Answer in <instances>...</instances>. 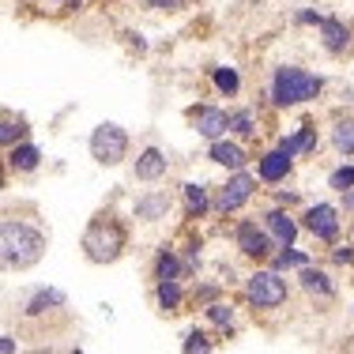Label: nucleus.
<instances>
[{"label":"nucleus","instance_id":"5701e85b","mask_svg":"<svg viewBox=\"0 0 354 354\" xmlns=\"http://www.w3.org/2000/svg\"><path fill=\"white\" fill-rule=\"evenodd\" d=\"M215 87L223 91V95H234V91H238V72L234 68H215Z\"/></svg>","mask_w":354,"mask_h":354},{"label":"nucleus","instance_id":"20e7f679","mask_svg":"<svg viewBox=\"0 0 354 354\" xmlns=\"http://www.w3.org/2000/svg\"><path fill=\"white\" fill-rule=\"evenodd\" d=\"M124 151H129V136H124V129H117V124H98L95 136H91V155L98 158L102 166H117L124 158Z\"/></svg>","mask_w":354,"mask_h":354},{"label":"nucleus","instance_id":"0eeeda50","mask_svg":"<svg viewBox=\"0 0 354 354\" xmlns=\"http://www.w3.org/2000/svg\"><path fill=\"white\" fill-rule=\"evenodd\" d=\"M306 226L317 234L320 241H335V234H339V218H335V207L328 204H317L306 212Z\"/></svg>","mask_w":354,"mask_h":354},{"label":"nucleus","instance_id":"f03ea898","mask_svg":"<svg viewBox=\"0 0 354 354\" xmlns=\"http://www.w3.org/2000/svg\"><path fill=\"white\" fill-rule=\"evenodd\" d=\"M320 87H324V80L306 68H275V80H272V98L279 106H298V102H309V98L320 95Z\"/></svg>","mask_w":354,"mask_h":354},{"label":"nucleus","instance_id":"bb28decb","mask_svg":"<svg viewBox=\"0 0 354 354\" xmlns=\"http://www.w3.org/2000/svg\"><path fill=\"white\" fill-rule=\"evenodd\" d=\"M158 279H177V260L170 257V252L158 257Z\"/></svg>","mask_w":354,"mask_h":354},{"label":"nucleus","instance_id":"f257e3e1","mask_svg":"<svg viewBox=\"0 0 354 354\" xmlns=\"http://www.w3.org/2000/svg\"><path fill=\"white\" fill-rule=\"evenodd\" d=\"M0 249H4L8 268H30V264H38L41 252H46V238H41L38 230H30L27 223L4 218V226H0Z\"/></svg>","mask_w":354,"mask_h":354},{"label":"nucleus","instance_id":"2f4dec72","mask_svg":"<svg viewBox=\"0 0 354 354\" xmlns=\"http://www.w3.org/2000/svg\"><path fill=\"white\" fill-rule=\"evenodd\" d=\"M335 260H339V264H351L354 252H351V249H335Z\"/></svg>","mask_w":354,"mask_h":354},{"label":"nucleus","instance_id":"6ab92c4d","mask_svg":"<svg viewBox=\"0 0 354 354\" xmlns=\"http://www.w3.org/2000/svg\"><path fill=\"white\" fill-rule=\"evenodd\" d=\"M313 143H317V136H313V129H301V132H298V136H290V140H283V143H279V147H283V151H286V155H290V158H294V155H298V151H309V147H313Z\"/></svg>","mask_w":354,"mask_h":354},{"label":"nucleus","instance_id":"aec40b11","mask_svg":"<svg viewBox=\"0 0 354 354\" xmlns=\"http://www.w3.org/2000/svg\"><path fill=\"white\" fill-rule=\"evenodd\" d=\"M185 200H189V212L192 215L207 212V189H204V185H185Z\"/></svg>","mask_w":354,"mask_h":354},{"label":"nucleus","instance_id":"4468645a","mask_svg":"<svg viewBox=\"0 0 354 354\" xmlns=\"http://www.w3.org/2000/svg\"><path fill=\"white\" fill-rule=\"evenodd\" d=\"M212 162L230 166V170H241V166H245V151H241L238 143H223V140H215V147H212Z\"/></svg>","mask_w":354,"mask_h":354},{"label":"nucleus","instance_id":"423d86ee","mask_svg":"<svg viewBox=\"0 0 354 354\" xmlns=\"http://www.w3.org/2000/svg\"><path fill=\"white\" fill-rule=\"evenodd\" d=\"M252 189H257V185H252V177L249 174H238V177H230V181H226V189L218 192V200H215V207L218 212H238L241 204H245V200L252 196Z\"/></svg>","mask_w":354,"mask_h":354},{"label":"nucleus","instance_id":"7c9ffc66","mask_svg":"<svg viewBox=\"0 0 354 354\" xmlns=\"http://www.w3.org/2000/svg\"><path fill=\"white\" fill-rule=\"evenodd\" d=\"M15 132H19V129H15L12 121H4V132H0V140H4V143H12V136H15Z\"/></svg>","mask_w":354,"mask_h":354},{"label":"nucleus","instance_id":"cd10ccee","mask_svg":"<svg viewBox=\"0 0 354 354\" xmlns=\"http://www.w3.org/2000/svg\"><path fill=\"white\" fill-rule=\"evenodd\" d=\"M298 264H306L301 252H279V257H275V268H298Z\"/></svg>","mask_w":354,"mask_h":354},{"label":"nucleus","instance_id":"473e14b6","mask_svg":"<svg viewBox=\"0 0 354 354\" xmlns=\"http://www.w3.org/2000/svg\"><path fill=\"white\" fill-rule=\"evenodd\" d=\"M15 347H12V335H0V354H12Z\"/></svg>","mask_w":354,"mask_h":354},{"label":"nucleus","instance_id":"72a5a7b5","mask_svg":"<svg viewBox=\"0 0 354 354\" xmlns=\"http://www.w3.org/2000/svg\"><path fill=\"white\" fill-rule=\"evenodd\" d=\"M347 207H351V212H354V192H347Z\"/></svg>","mask_w":354,"mask_h":354},{"label":"nucleus","instance_id":"a878e982","mask_svg":"<svg viewBox=\"0 0 354 354\" xmlns=\"http://www.w3.org/2000/svg\"><path fill=\"white\" fill-rule=\"evenodd\" d=\"M185 354H207V335L189 332V335H185Z\"/></svg>","mask_w":354,"mask_h":354},{"label":"nucleus","instance_id":"6e6552de","mask_svg":"<svg viewBox=\"0 0 354 354\" xmlns=\"http://www.w3.org/2000/svg\"><path fill=\"white\" fill-rule=\"evenodd\" d=\"M196 132L200 136H207V140H218L226 129H230V113L226 109H215V106H204V109H196Z\"/></svg>","mask_w":354,"mask_h":354},{"label":"nucleus","instance_id":"393cba45","mask_svg":"<svg viewBox=\"0 0 354 354\" xmlns=\"http://www.w3.org/2000/svg\"><path fill=\"white\" fill-rule=\"evenodd\" d=\"M230 129L238 132V136H252V132H257L252 129V117L245 113V109H241V113H230Z\"/></svg>","mask_w":354,"mask_h":354},{"label":"nucleus","instance_id":"1a4fd4ad","mask_svg":"<svg viewBox=\"0 0 354 354\" xmlns=\"http://www.w3.org/2000/svg\"><path fill=\"white\" fill-rule=\"evenodd\" d=\"M238 245L245 257H264V252H272V241H268L264 230H257L252 223H241L238 226Z\"/></svg>","mask_w":354,"mask_h":354},{"label":"nucleus","instance_id":"f3484780","mask_svg":"<svg viewBox=\"0 0 354 354\" xmlns=\"http://www.w3.org/2000/svg\"><path fill=\"white\" fill-rule=\"evenodd\" d=\"M49 306H64V294H61V290H38L35 298H30L27 313H30V317H38V313H46Z\"/></svg>","mask_w":354,"mask_h":354},{"label":"nucleus","instance_id":"c756f323","mask_svg":"<svg viewBox=\"0 0 354 354\" xmlns=\"http://www.w3.org/2000/svg\"><path fill=\"white\" fill-rule=\"evenodd\" d=\"M151 8H166V12H174V8H181V0H151Z\"/></svg>","mask_w":354,"mask_h":354},{"label":"nucleus","instance_id":"a211bd4d","mask_svg":"<svg viewBox=\"0 0 354 354\" xmlns=\"http://www.w3.org/2000/svg\"><path fill=\"white\" fill-rule=\"evenodd\" d=\"M332 143L339 155H354V121H339L332 132Z\"/></svg>","mask_w":354,"mask_h":354},{"label":"nucleus","instance_id":"2eb2a0df","mask_svg":"<svg viewBox=\"0 0 354 354\" xmlns=\"http://www.w3.org/2000/svg\"><path fill=\"white\" fill-rule=\"evenodd\" d=\"M268 230H272V238L279 241V245H290L294 234H298V226H294V218H290V215L272 212V215H268Z\"/></svg>","mask_w":354,"mask_h":354},{"label":"nucleus","instance_id":"c85d7f7f","mask_svg":"<svg viewBox=\"0 0 354 354\" xmlns=\"http://www.w3.org/2000/svg\"><path fill=\"white\" fill-rule=\"evenodd\" d=\"M207 317H212L215 320V324H230V306H212V309H207Z\"/></svg>","mask_w":354,"mask_h":354},{"label":"nucleus","instance_id":"f704fd0d","mask_svg":"<svg viewBox=\"0 0 354 354\" xmlns=\"http://www.w3.org/2000/svg\"><path fill=\"white\" fill-rule=\"evenodd\" d=\"M72 354H83V351H72Z\"/></svg>","mask_w":354,"mask_h":354},{"label":"nucleus","instance_id":"4be33fe9","mask_svg":"<svg viewBox=\"0 0 354 354\" xmlns=\"http://www.w3.org/2000/svg\"><path fill=\"white\" fill-rule=\"evenodd\" d=\"M38 147H30V143H27V147H15V155H12V162L15 166H19V170H35V166H38Z\"/></svg>","mask_w":354,"mask_h":354},{"label":"nucleus","instance_id":"ddd939ff","mask_svg":"<svg viewBox=\"0 0 354 354\" xmlns=\"http://www.w3.org/2000/svg\"><path fill=\"white\" fill-rule=\"evenodd\" d=\"M166 212H170V196H166V192H151V196L136 200V215H140V218H147V223L162 218Z\"/></svg>","mask_w":354,"mask_h":354},{"label":"nucleus","instance_id":"dca6fc26","mask_svg":"<svg viewBox=\"0 0 354 354\" xmlns=\"http://www.w3.org/2000/svg\"><path fill=\"white\" fill-rule=\"evenodd\" d=\"M301 286H306L309 294L332 298V283H328V275H324V272H313V268H306V272H301Z\"/></svg>","mask_w":354,"mask_h":354},{"label":"nucleus","instance_id":"b1692460","mask_svg":"<svg viewBox=\"0 0 354 354\" xmlns=\"http://www.w3.org/2000/svg\"><path fill=\"white\" fill-rule=\"evenodd\" d=\"M328 185H332V189H339V192L354 189V166H343V170H335L332 177H328Z\"/></svg>","mask_w":354,"mask_h":354},{"label":"nucleus","instance_id":"9d476101","mask_svg":"<svg viewBox=\"0 0 354 354\" xmlns=\"http://www.w3.org/2000/svg\"><path fill=\"white\" fill-rule=\"evenodd\" d=\"M162 174H166L162 151L147 147V151H143V155L136 158V177H140V181H155V177H162Z\"/></svg>","mask_w":354,"mask_h":354},{"label":"nucleus","instance_id":"39448f33","mask_svg":"<svg viewBox=\"0 0 354 354\" xmlns=\"http://www.w3.org/2000/svg\"><path fill=\"white\" fill-rule=\"evenodd\" d=\"M249 298L257 301L260 309H275L286 301V283L275 272H257L249 279Z\"/></svg>","mask_w":354,"mask_h":354},{"label":"nucleus","instance_id":"f8f14e48","mask_svg":"<svg viewBox=\"0 0 354 354\" xmlns=\"http://www.w3.org/2000/svg\"><path fill=\"white\" fill-rule=\"evenodd\" d=\"M286 170H290V155L279 147V151H268L264 158H260V177L264 181H279V177H286Z\"/></svg>","mask_w":354,"mask_h":354},{"label":"nucleus","instance_id":"9b49d317","mask_svg":"<svg viewBox=\"0 0 354 354\" xmlns=\"http://www.w3.org/2000/svg\"><path fill=\"white\" fill-rule=\"evenodd\" d=\"M317 27H320V35H324V49H328V53H343V49H347L351 35H347V27H343L339 19H320Z\"/></svg>","mask_w":354,"mask_h":354},{"label":"nucleus","instance_id":"7ed1b4c3","mask_svg":"<svg viewBox=\"0 0 354 354\" xmlns=\"http://www.w3.org/2000/svg\"><path fill=\"white\" fill-rule=\"evenodd\" d=\"M83 249L95 264H109V260L121 257L124 249V230L117 223H95L87 234H83Z\"/></svg>","mask_w":354,"mask_h":354},{"label":"nucleus","instance_id":"412c9836","mask_svg":"<svg viewBox=\"0 0 354 354\" xmlns=\"http://www.w3.org/2000/svg\"><path fill=\"white\" fill-rule=\"evenodd\" d=\"M177 301H181L177 283H174V279H162V283H158V306H162V309H174Z\"/></svg>","mask_w":354,"mask_h":354}]
</instances>
